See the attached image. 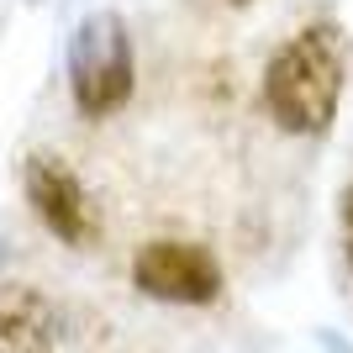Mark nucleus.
I'll list each match as a JSON object with an SVG mask.
<instances>
[{
    "label": "nucleus",
    "instance_id": "f257e3e1",
    "mask_svg": "<svg viewBox=\"0 0 353 353\" xmlns=\"http://www.w3.org/2000/svg\"><path fill=\"white\" fill-rule=\"evenodd\" d=\"M343 32L332 21H311L290 37V43L269 59L264 69V105L269 117L280 121L295 137H316L332 127L343 101Z\"/></svg>",
    "mask_w": 353,
    "mask_h": 353
},
{
    "label": "nucleus",
    "instance_id": "f03ea898",
    "mask_svg": "<svg viewBox=\"0 0 353 353\" xmlns=\"http://www.w3.org/2000/svg\"><path fill=\"white\" fill-rule=\"evenodd\" d=\"M137 85V59H132V32L117 11L85 16L69 37V90L85 117H111L127 105Z\"/></svg>",
    "mask_w": 353,
    "mask_h": 353
},
{
    "label": "nucleus",
    "instance_id": "7ed1b4c3",
    "mask_svg": "<svg viewBox=\"0 0 353 353\" xmlns=\"http://www.w3.org/2000/svg\"><path fill=\"white\" fill-rule=\"evenodd\" d=\"M132 285L148 301L169 306H211L221 295V264L216 253L185 237H153L132 259Z\"/></svg>",
    "mask_w": 353,
    "mask_h": 353
},
{
    "label": "nucleus",
    "instance_id": "20e7f679",
    "mask_svg": "<svg viewBox=\"0 0 353 353\" xmlns=\"http://www.w3.org/2000/svg\"><path fill=\"white\" fill-rule=\"evenodd\" d=\"M21 190H27L37 221H43L59 243H69V248L95 243V232H101L95 206H90V195H85V185H79V174H74L59 153H32V159L21 163Z\"/></svg>",
    "mask_w": 353,
    "mask_h": 353
},
{
    "label": "nucleus",
    "instance_id": "39448f33",
    "mask_svg": "<svg viewBox=\"0 0 353 353\" xmlns=\"http://www.w3.org/2000/svg\"><path fill=\"white\" fill-rule=\"evenodd\" d=\"M59 311L32 285H0V353H53Z\"/></svg>",
    "mask_w": 353,
    "mask_h": 353
},
{
    "label": "nucleus",
    "instance_id": "423d86ee",
    "mask_svg": "<svg viewBox=\"0 0 353 353\" xmlns=\"http://www.w3.org/2000/svg\"><path fill=\"white\" fill-rule=\"evenodd\" d=\"M343 248H348V264H353V185L343 190Z\"/></svg>",
    "mask_w": 353,
    "mask_h": 353
},
{
    "label": "nucleus",
    "instance_id": "0eeeda50",
    "mask_svg": "<svg viewBox=\"0 0 353 353\" xmlns=\"http://www.w3.org/2000/svg\"><path fill=\"white\" fill-rule=\"evenodd\" d=\"M227 6H253V0H227Z\"/></svg>",
    "mask_w": 353,
    "mask_h": 353
}]
</instances>
